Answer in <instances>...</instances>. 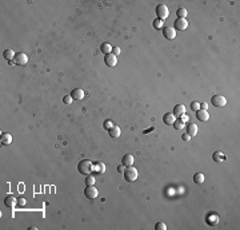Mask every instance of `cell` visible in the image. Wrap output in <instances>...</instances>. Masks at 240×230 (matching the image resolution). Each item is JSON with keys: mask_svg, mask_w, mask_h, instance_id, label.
I'll return each instance as SVG.
<instances>
[{"mask_svg": "<svg viewBox=\"0 0 240 230\" xmlns=\"http://www.w3.org/2000/svg\"><path fill=\"white\" fill-rule=\"evenodd\" d=\"M184 126H185V123L181 119H176L174 123V127L176 128V130H181V128H184Z\"/></svg>", "mask_w": 240, "mask_h": 230, "instance_id": "cell-25", "label": "cell"}, {"mask_svg": "<svg viewBox=\"0 0 240 230\" xmlns=\"http://www.w3.org/2000/svg\"><path fill=\"white\" fill-rule=\"evenodd\" d=\"M86 185L87 186H93L95 185V177L93 175H87V178H86Z\"/></svg>", "mask_w": 240, "mask_h": 230, "instance_id": "cell-26", "label": "cell"}, {"mask_svg": "<svg viewBox=\"0 0 240 230\" xmlns=\"http://www.w3.org/2000/svg\"><path fill=\"white\" fill-rule=\"evenodd\" d=\"M196 118L200 122H207L209 119V114L207 113V110H199L196 111Z\"/></svg>", "mask_w": 240, "mask_h": 230, "instance_id": "cell-13", "label": "cell"}, {"mask_svg": "<svg viewBox=\"0 0 240 230\" xmlns=\"http://www.w3.org/2000/svg\"><path fill=\"white\" fill-rule=\"evenodd\" d=\"M154 27H155L156 30H161V28H163V20L156 19V20L154 22Z\"/></svg>", "mask_w": 240, "mask_h": 230, "instance_id": "cell-27", "label": "cell"}, {"mask_svg": "<svg viewBox=\"0 0 240 230\" xmlns=\"http://www.w3.org/2000/svg\"><path fill=\"white\" fill-rule=\"evenodd\" d=\"M187 134L190 135V137H196V134H198V126L194 123L188 124L187 126Z\"/></svg>", "mask_w": 240, "mask_h": 230, "instance_id": "cell-18", "label": "cell"}, {"mask_svg": "<svg viewBox=\"0 0 240 230\" xmlns=\"http://www.w3.org/2000/svg\"><path fill=\"white\" fill-rule=\"evenodd\" d=\"M113 127V123H112V120H110V119H107L106 122H104V128L106 130H111V128Z\"/></svg>", "mask_w": 240, "mask_h": 230, "instance_id": "cell-28", "label": "cell"}, {"mask_svg": "<svg viewBox=\"0 0 240 230\" xmlns=\"http://www.w3.org/2000/svg\"><path fill=\"white\" fill-rule=\"evenodd\" d=\"M124 170H126V169H124V165H119V166H117V171L119 172H124Z\"/></svg>", "mask_w": 240, "mask_h": 230, "instance_id": "cell-36", "label": "cell"}, {"mask_svg": "<svg viewBox=\"0 0 240 230\" xmlns=\"http://www.w3.org/2000/svg\"><path fill=\"white\" fill-rule=\"evenodd\" d=\"M12 143V135L8 133H3L2 134V145L4 146H9Z\"/></svg>", "mask_w": 240, "mask_h": 230, "instance_id": "cell-15", "label": "cell"}, {"mask_svg": "<svg viewBox=\"0 0 240 230\" xmlns=\"http://www.w3.org/2000/svg\"><path fill=\"white\" fill-rule=\"evenodd\" d=\"M121 163H123L124 166H132V163H134V155L132 154H126L123 157V159H121Z\"/></svg>", "mask_w": 240, "mask_h": 230, "instance_id": "cell-17", "label": "cell"}, {"mask_svg": "<svg viewBox=\"0 0 240 230\" xmlns=\"http://www.w3.org/2000/svg\"><path fill=\"white\" fill-rule=\"evenodd\" d=\"M208 104L207 103H200V110H207Z\"/></svg>", "mask_w": 240, "mask_h": 230, "instance_id": "cell-38", "label": "cell"}, {"mask_svg": "<svg viewBox=\"0 0 240 230\" xmlns=\"http://www.w3.org/2000/svg\"><path fill=\"white\" fill-rule=\"evenodd\" d=\"M156 15H157L159 20H163L164 22V20L170 16V9H168V7L165 4H159L156 7Z\"/></svg>", "mask_w": 240, "mask_h": 230, "instance_id": "cell-3", "label": "cell"}, {"mask_svg": "<svg viewBox=\"0 0 240 230\" xmlns=\"http://www.w3.org/2000/svg\"><path fill=\"white\" fill-rule=\"evenodd\" d=\"M93 171L96 174H104L106 172V165L103 162H97L96 165H93Z\"/></svg>", "mask_w": 240, "mask_h": 230, "instance_id": "cell-16", "label": "cell"}, {"mask_svg": "<svg viewBox=\"0 0 240 230\" xmlns=\"http://www.w3.org/2000/svg\"><path fill=\"white\" fill-rule=\"evenodd\" d=\"M181 139L185 141V142H188V141H191V137L188 134H184V135H181Z\"/></svg>", "mask_w": 240, "mask_h": 230, "instance_id": "cell-35", "label": "cell"}, {"mask_svg": "<svg viewBox=\"0 0 240 230\" xmlns=\"http://www.w3.org/2000/svg\"><path fill=\"white\" fill-rule=\"evenodd\" d=\"M179 119H181V120H183V122H184V123H185V122H188V117H187V115H185V114H184V115H181V117H180V118H179Z\"/></svg>", "mask_w": 240, "mask_h": 230, "instance_id": "cell-37", "label": "cell"}, {"mask_svg": "<svg viewBox=\"0 0 240 230\" xmlns=\"http://www.w3.org/2000/svg\"><path fill=\"white\" fill-rule=\"evenodd\" d=\"M175 120H176V117H175L172 113H167L163 117V122L167 126H174V123H175Z\"/></svg>", "mask_w": 240, "mask_h": 230, "instance_id": "cell-12", "label": "cell"}, {"mask_svg": "<svg viewBox=\"0 0 240 230\" xmlns=\"http://www.w3.org/2000/svg\"><path fill=\"white\" fill-rule=\"evenodd\" d=\"M77 171L83 175H90L93 171V165L88 159H83L77 163Z\"/></svg>", "mask_w": 240, "mask_h": 230, "instance_id": "cell-1", "label": "cell"}, {"mask_svg": "<svg viewBox=\"0 0 240 230\" xmlns=\"http://www.w3.org/2000/svg\"><path fill=\"white\" fill-rule=\"evenodd\" d=\"M211 102L215 107H224L225 104H227V99H225L223 95H214L212 99H211Z\"/></svg>", "mask_w": 240, "mask_h": 230, "instance_id": "cell-6", "label": "cell"}, {"mask_svg": "<svg viewBox=\"0 0 240 230\" xmlns=\"http://www.w3.org/2000/svg\"><path fill=\"white\" fill-rule=\"evenodd\" d=\"M84 194H86L87 198L95 199L97 197V189L95 187V186H87L86 190H84Z\"/></svg>", "mask_w": 240, "mask_h": 230, "instance_id": "cell-8", "label": "cell"}, {"mask_svg": "<svg viewBox=\"0 0 240 230\" xmlns=\"http://www.w3.org/2000/svg\"><path fill=\"white\" fill-rule=\"evenodd\" d=\"M72 96H71V95H67V96H64L63 98V102L64 103H66V104H71V103H72Z\"/></svg>", "mask_w": 240, "mask_h": 230, "instance_id": "cell-32", "label": "cell"}, {"mask_svg": "<svg viewBox=\"0 0 240 230\" xmlns=\"http://www.w3.org/2000/svg\"><path fill=\"white\" fill-rule=\"evenodd\" d=\"M163 36L167 40H174L176 38V30L172 26H165L163 28Z\"/></svg>", "mask_w": 240, "mask_h": 230, "instance_id": "cell-4", "label": "cell"}, {"mask_svg": "<svg viewBox=\"0 0 240 230\" xmlns=\"http://www.w3.org/2000/svg\"><path fill=\"white\" fill-rule=\"evenodd\" d=\"M176 13H177V18L179 19H185V18H187V9L183 8V7H181V8H179Z\"/></svg>", "mask_w": 240, "mask_h": 230, "instance_id": "cell-24", "label": "cell"}, {"mask_svg": "<svg viewBox=\"0 0 240 230\" xmlns=\"http://www.w3.org/2000/svg\"><path fill=\"white\" fill-rule=\"evenodd\" d=\"M123 174H124V179H126L127 182H134L137 179L139 172H137V170L134 166H127V169L124 170Z\"/></svg>", "mask_w": 240, "mask_h": 230, "instance_id": "cell-2", "label": "cell"}, {"mask_svg": "<svg viewBox=\"0 0 240 230\" xmlns=\"http://www.w3.org/2000/svg\"><path fill=\"white\" fill-rule=\"evenodd\" d=\"M150 131H154V126H152V127H150V128H148V130H145V131H144V134L150 133Z\"/></svg>", "mask_w": 240, "mask_h": 230, "instance_id": "cell-39", "label": "cell"}, {"mask_svg": "<svg viewBox=\"0 0 240 230\" xmlns=\"http://www.w3.org/2000/svg\"><path fill=\"white\" fill-rule=\"evenodd\" d=\"M4 205L9 209H13L15 205H18V199H16V197H13L12 194H9V195H7L4 199Z\"/></svg>", "mask_w": 240, "mask_h": 230, "instance_id": "cell-10", "label": "cell"}, {"mask_svg": "<svg viewBox=\"0 0 240 230\" xmlns=\"http://www.w3.org/2000/svg\"><path fill=\"white\" fill-rule=\"evenodd\" d=\"M175 115V117H179L180 118L181 115L185 114V106L184 104H176V106L174 107V113H172Z\"/></svg>", "mask_w": 240, "mask_h": 230, "instance_id": "cell-14", "label": "cell"}, {"mask_svg": "<svg viewBox=\"0 0 240 230\" xmlns=\"http://www.w3.org/2000/svg\"><path fill=\"white\" fill-rule=\"evenodd\" d=\"M112 48L113 47L110 44V43H103V44L100 46V51L103 54H106V55H108V54L112 52Z\"/></svg>", "mask_w": 240, "mask_h": 230, "instance_id": "cell-19", "label": "cell"}, {"mask_svg": "<svg viewBox=\"0 0 240 230\" xmlns=\"http://www.w3.org/2000/svg\"><path fill=\"white\" fill-rule=\"evenodd\" d=\"M191 109L194 111H199V110H200V103H199V102H192L191 103Z\"/></svg>", "mask_w": 240, "mask_h": 230, "instance_id": "cell-30", "label": "cell"}, {"mask_svg": "<svg viewBox=\"0 0 240 230\" xmlns=\"http://www.w3.org/2000/svg\"><path fill=\"white\" fill-rule=\"evenodd\" d=\"M212 158H214L215 162H219V163H221V162L225 161V157H224V154H223L221 151H216V153H214Z\"/></svg>", "mask_w": 240, "mask_h": 230, "instance_id": "cell-22", "label": "cell"}, {"mask_svg": "<svg viewBox=\"0 0 240 230\" xmlns=\"http://www.w3.org/2000/svg\"><path fill=\"white\" fill-rule=\"evenodd\" d=\"M71 96H72V99H75V100H82V99H84L86 94H84V91L82 89H75V90H72V92H71Z\"/></svg>", "mask_w": 240, "mask_h": 230, "instance_id": "cell-11", "label": "cell"}, {"mask_svg": "<svg viewBox=\"0 0 240 230\" xmlns=\"http://www.w3.org/2000/svg\"><path fill=\"white\" fill-rule=\"evenodd\" d=\"M108 133H110V137L111 138H119L120 137V127H117V126H113L111 130H108Z\"/></svg>", "mask_w": 240, "mask_h": 230, "instance_id": "cell-21", "label": "cell"}, {"mask_svg": "<svg viewBox=\"0 0 240 230\" xmlns=\"http://www.w3.org/2000/svg\"><path fill=\"white\" fill-rule=\"evenodd\" d=\"M15 51H13L12 48H8V50H5L4 51V54H3V56H4V59L5 60H13L15 59Z\"/></svg>", "mask_w": 240, "mask_h": 230, "instance_id": "cell-20", "label": "cell"}, {"mask_svg": "<svg viewBox=\"0 0 240 230\" xmlns=\"http://www.w3.org/2000/svg\"><path fill=\"white\" fill-rule=\"evenodd\" d=\"M187 27H188L187 19H176L174 23V28L176 31H184V30H187Z\"/></svg>", "mask_w": 240, "mask_h": 230, "instance_id": "cell-7", "label": "cell"}, {"mask_svg": "<svg viewBox=\"0 0 240 230\" xmlns=\"http://www.w3.org/2000/svg\"><path fill=\"white\" fill-rule=\"evenodd\" d=\"M13 63L18 64V66H25V64L28 63V56H27L24 52H18L15 55Z\"/></svg>", "mask_w": 240, "mask_h": 230, "instance_id": "cell-5", "label": "cell"}, {"mask_svg": "<svg viewBox=\"0 0 240 230\" xmlns=\"http://www.w3.org/2000/svg\"><path fill=\"white\" fill-rule=\"evenodd\" d=\"M112 54H113V55H119V54H120V48H119V47H113V48H112Z\"/></svg>", "mask_w": 240, "mask_h": 230, "instance_id": "cell-34", "label": "cell"}, {"mask_svg": "<svg viewBox=\"0 0 240 230\" xmlns=\"http://www.w3.org/2000/svg\"><path fill=\"white\" fill-rule=\"evenodd\" d=\"M218 222H219V217H218V215H212V217L209 218V224H211V225H216Z\"/></svg>", "mask_w": 240, "mask_h": 230, "instance_id": "cell-31", "label": "cell"}, {"mask_svg": "<svg viewBox=\"0 0 240 230\" xmlns=\"http://www.w3.org/2000/svg\"><path fill=\"white\" fill-rule=\"evenodd\" d=\"M155 229L156 230H165L167 229V225H165L164 222H157L156 226H155Z\"/></svg>", "mask_w": 240, "mask_h": 230, "instance_id": "cell-29", "label": "cell"}, {"mask_svg": "<svg viewBox=\"0 0 240 230\" xmlns=\"http://www.w3.org/2000/svg\"><path fill=\"white\" fill-rule=\"evenodd\" d=\"M204 179H205V177H204V174L203 172H195V175H194V182L195 183H203L204 182Z\"/></svg>", "mask_w": 240, "mask_h": 230, "instance_id": "cell-23", "label": "cell"}, {"mask_svg": "<svg viewBox=\"0 0 240 230\" xmlns=\"http://www.w3.org/2000/svg\"><path fill=\"white\" fill-rule=\"evenodd\" d=\"M25 204H27V201H25V198H19L18 199V205L19 206H22V207H23V206H25Z\"/></svg>", "mask_w": 240, "mask_h": 230, "instance_id": "cell-33", "label": "cell"}, {"mask_svg": "<svg viewBox=\"0 0 240 230\" xmlns=\"http://www.w3.org/2000/svg\"><path fill=\"white\" fill-rule=\"evenodd\" d=\"M104 63H106L108 67H115V66H116V63H117L116 55H113L112 52L108 54V55H106V58H104Z\"/></svg>", "mask_w": 240, "mask_h": 230, "instance_id": "cell-9", "label": "cell"}]
</instances>
